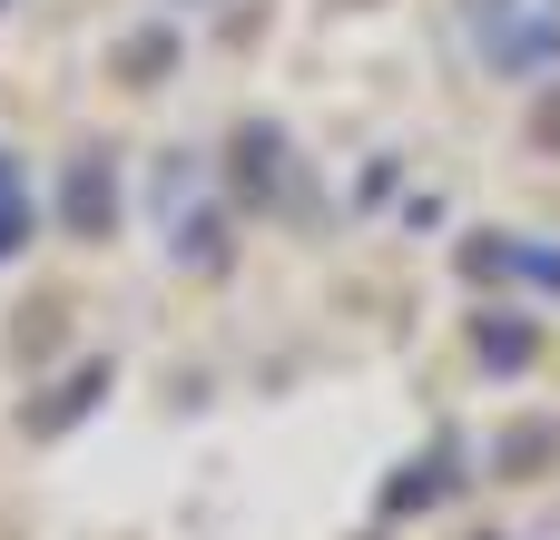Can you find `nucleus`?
Returning <instances> with one entry per match:
<instances>
[{
  "instance_id": "f257e3e1",
  "label": "nucleus",
  "mask_w": 560,
  "mask_h": 540,
  "mask_svg": "<svg viewBox=\"0 0 560 540\" xmlns=\"http://www.w3.org/2000/svg\"><path fill=\"white\" fill-rule=\"evenodd\" d=\"M69 226H79V236H108V167H98V157L69 167Z\"/></svg>"
},
{
  "instance_id": "f03ea898",
  "label": "nucleus",
  "mask_w": 560,
  "mask_h": 540,
  "mask_svg": "<svg viewBox=\"0 0 560 540\" xmlns=\"http://www.w3.org/2000/svg\"><path fill=\"white\" fill-rule=\"evenodd\" d=\"M20 236H30V197H20V167L0 157V256H20Z\"/></svg>"
}]
</instances>
